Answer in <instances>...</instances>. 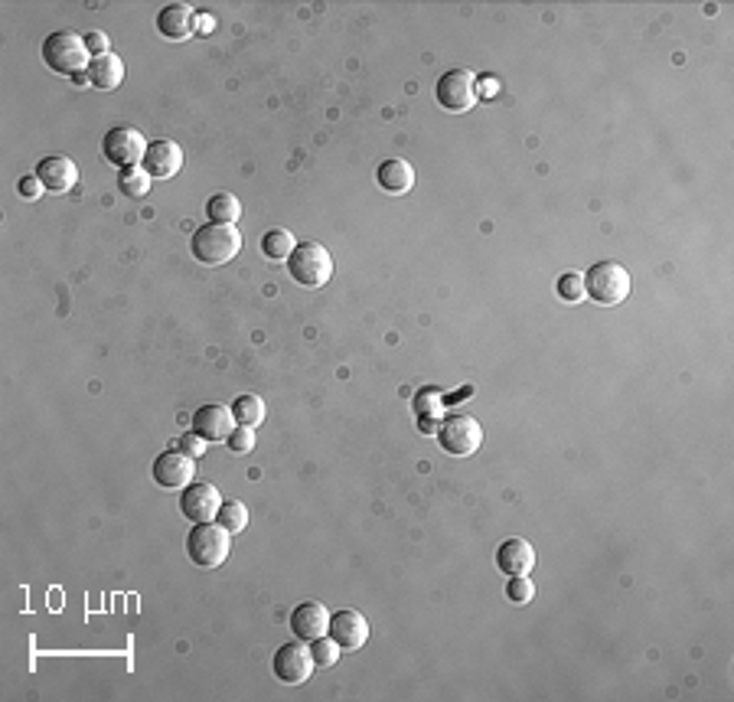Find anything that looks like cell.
<instances>
[{"instance_id":"cell-1","label":"cell","mask_w":734,"mask_h":702,"mask_svg":"<svg viewBox=\"0 0 734 702\" xmlns=\"http://www.w3.org/2000/svg\"><path fill=\"white\" fill-rule=\"evenodd\" d=\"M43 63L46 69L59 72V76H85L89 72V46H85V36L76 30H56L43 40Z\"/></svg>"},{"instance_id":"cell-2","label":"cell","mask_w":734,"mask_h":702,"mask_svg":"<svg viewBox=\"0 0 734 702\" xmlns=\"http://www.w3.org/2000/svg\"><path fill=\"white\" fill-rule=\"evenodd\" d=\"M242 249V232L226 223H203L190 239V252L203 265H226Z\"/></svg>"},{"instance_id":"cell-3","label":"cell","mask_w":734,"mask_h":702,"mask_svg":"<svg viewBox=\"0 0 734 702\" xmlns=\"http://www.w3.org/2000/svg\"><path fill=\"white\" fill-rule=\"evenodd\" d=\"M232 552V533L222 523H193L186 533V556L199 569H219Z\"/></svg>"},{"instance_id":"cell-4","label":"cell","mask_w":734,"mask_h":702,"mask_svg":"<svg viewBox=\"0 0 734 702\" xmlns=\"http://www.w3.org/2000/svg\"><path fill=\"white\" fill-rule=\"evenodd\" d=\"M630 272L617 262H597L584 272V294L601 304V307H614L620 301L630 298Z\"/></svg>"},{"instance_id":"cell-5","label":"cell","mask_w":734,"mask_h":702,"mask_svg":"<svg viewBox=\"0 0 734 702\" xmlns=\"http://www.w3.org/2000/svg\"><path fill=\"white\" fill-rule=\"evenodd\" d=\"M288 275L301 288H323L333 275V258L320 242H297L288 258Z\"/></svg>"},{"instance_id":"cell-6","label":"cell","mask_w":734,"mask_h":702,"mask_svg":"<svg viewBox=\"0 0 734 702\" xmlns=\"http://www.w3.org/2000/svg\"><path fill=\"white\" fill-rule=\"evenodd\" d=\"M438 441L454 458H470L483 445V428L474 415H447L438 428Z\"/></svg>"},{"instance_id":"cell-7","label":"cell","mask_w":734,"mask_h":702,"mask_svg":"<svg viewBox=\"0 0 734 702\" xmlns=\"http://www.w3.org/2000/svg\"><path fill=\"white\" fill-rule=\"evenodd\" d=\"M434 95H438V105L447 108V112H470L477 102V79L474 72L457 66L447 69L444 76L434 85Z\"/></svg>"},{"instance_id":"cell-8","label":"cell","mask_w":734,"mask_h":702,"mask_svg":"<svg viewBox=\"0 0 734 702\" xmlns=\"http://www.w3.org/2000/svg\"><path fill=\"white\" fill-rule=\"evenodd\" d=\"M102 154H105L108 164L128 170V167H138L141 160H144L147 141H144V134L138 128L121 125V128H111L105 138H102Z\"/></svg>"},{"instance_id":"cell-9","label":"cell","mask_w":734,"mask_h":702,"mask_svg":"<svg viewBox=\"0 0 734 702\" xmlns=\"http://www.w3.org/2000/svg\"><path fill=\"white\" fill-rule=\"evenodd\" d=\"M271 667H275V676L281 683L288 686H301L310 673H314V654H310V647L304 640H288V644H281L275 650V660H271Z\"/></svg>"},{"instance_id":"cell-10","label":"cell","mask_w":734,"mask_h":702,"mask_svg":"<svg viewBox=\"0 0 734 702\" xmlns=\"http://www.w3.org/2000/svg\"><path fill=\"white\" fill-rule=\"evenodd\" d=\"M193 477H196V458H190L186 451H164L160 458H154V480L164 490L190 487Z\"/></svg>"},{"instance_id":"cell-11","label":"cell","mask_w":734,"mask_h":702,"mask_svg":"<svg viewBox=\"0 0 734 702\" xmlns=\"http://www.w3.org/2000/svg\"><path fill=\"white\" fill-rule=\"evenodd\" d=\"M222 494L216 484H190L180 497V513L193 523H209L219 516Z\"/></svg>"},{"instance_id":"cell-12","label":"cell","mask_w":734,"mask_h":702,"mask_svg":"<svg viewBox=\"0 0 734 702\" xmlns=\"http://www.w3.org/2000/svg\"><path fill=\"white\" fill-rule=\"evenodd\" d=\"M193 431L203 441H209V445H219V441H226L232 435L235 428V415L232 409H226V405H199V409L193 412Z\"/></svg>"},{"instance_id":"cell-13","label":"cell","mask_w":734,"mask_h":702,"mask_svg":"<svg viewBox=\"0 0 734 702\" xmlns=\"http://www.w3.org/2000/svg\"><path fill=\"white\" fill-rule=\"evenodd\" d=\"M343 650H359L369 640V621L366 614H359L353 608L330 614V631H327Z\"/></svg>"},{"instance_id":"cell-14","label":"cell","mask_w":734,"mask_h":702,"mask_svg":"<svg viewBox=\"0 0 734 702\" xmlns=\"http://www.w3.org/2000/svg\"><path fill=\"white\" fill-rule=\"evenodd\" d=\"M36 177H40V183L46 190L69 193L79 183V167H76V160L66 157V154H53V157H43L40 164H36Z\"/></svg>"},{"instance_id":"cell-15","label":"cell","mask_w":734,"mask_h":702,"mask_svg":"<svg viewBox=\"0 0 734 702\" xmlns=\"http://www.w3.org/2000/svg\"><path fill=\"white\" fill-rule=\"evenodd\" d=\"M183 167V147L170 138H160L154 144H147V154H144V170L151 177H160V180H170L177 177Z\"/></svg>"},{"instance_id":"cell-16","label":"cell","mask_w":734,"mask_h":702,"mask_svg":"<svg viewBox=\"0 0 734 702\" xmlns=\"http://www.w3.org/2000/svg\"><path fill=\"white\" fill-rule=\"evenodd\" d=\"M291 631L297 640H317L330 631V611L320 605V601H304L291 611Z\"/></svg>"},{"instance_id":"cell-17","label":"cell","mask_w":734,"mask_h":702,"mask_svg":"<svg viewBox=\"0 0 734 702\" xmlns=\"http://www.w3.org/2000/svg\"><path fill=\"white\" fill-rule=\"evenodd\" d=\"M157 30H160V36H164V40H173V43L190 40V36L196 33V10L186 7V4H167V7H160Z\"/></svg>"},{"instance_id":"cell-18","label":"cell","mask_w":734,"mask_h":702,"mask_svg":"<svg viewBox=\"0 0 734 702\" xmlns=\"http://www.w3.org/2000/svg\"><path fill=\"white\" fill-rule=\"evenodd\" d=\"M532 565H536V549H532L526 539L513 536L496 549V569L506 575H529Z\"/></svg>"},{"instance_id":"cell-19","label":"cell","mask_w":734,"mask_h":702,"mask_svg":"<svg viewBox=\"0 0 734 702\" xmlns=\"http://www.w3.org/2000/svg\"><path fill=\"white\" fill-rule=\"evenodd\" d=\"M376 180H379V187H382L385 193L405 196L408 190L415 187V170H412V164H408V160H402V157H389V160H382V164H379Z\"/></svg>"},{"instance_id":"cell-20","label":"cell","mask_w":734,"mask_h":702,"mask_svg":"<svg viewBox=\"0 0 734 702\" xmlns=\"http://www.w3.org/2000/svg\"><path fill=\"white\" fill-rule=\"evenodd\" d=\"M85 76H89V82L95 85V89H102V92H115L118 85L124 82V63H121V56H115V53L92 56L89 72H85Z\"/></svg>"},{"instance_id":"cell-21","label":"cell","mask_w":734,"mask_h":702,"mask_svg":"<svg viewBox=\"0 0 734 702\" xmlns=\"http://www.w3.org/2000/svg\"><path fill=\"white\" fill-rule=\"evenodd\" d=\"M206 216H209V223L235 226V223H239V219H242V203H239V196H232V193H216V196H209Z\"/></svg>"},{"instance_id":"cell-22","label":"cell","mask_w":734,"mask_h":702,"mask_svg":"<svg viewBox=\"0 0 734 702\" xmlns=\"http://www.w3.org/2000/svg\"><path fill=\"white\" fill-rule=\"evenodd\" d=\"M294 249H297V239L288 229H271L261 236V252H265L271 262H288Z\"/></svg>"},{"instance_id":"cell-23","label":"cell","mask_w":734,"mask_h":702,"mask_svg":"<svg viewBox=\"0 0 734 702\" xmlns=\"http://www.w3.org/2000/svg\"><path fill=\"white\" fill-rule=\"evenodd\" d=\"M232 415H235V425H245V428H258L265 422V402L258 396H239L232 402Z\"/></svg>"},{"instance_id":"cell-24","label":"cell","mask_w":734,"mask_h":702,"mask_svg":"<svg viewBox=\"0 0 734 702\" xmlns=\"http://www.w3.org/2000/svg\"><path fill=\"white\" fill-rule=\"evenodd\" d=\"M151 174H147L144 167H128V170H121L118 174V190L124 193V196H131V200H141V196H147L151 193Z\"/></svg>"},{"instance_id":"cell-25","label":"cell","mask_w":734,"mask_h":702,"mask_svg":"<svg viewBox=\"0 0 734 702\" xmlns=\"http://www.w3.org/2000/svg\"><path fill=\"white\" fill-rule=\"evenodd\" d=\"M310 654H314V663L320 670H330V667H337L343 647L333 637H317V640H310Z\"/></svg>"},{"instance_id":"cell-26","label":"cell","mask_w":734,"mask_h":702,"mask_svg":"<svg viewBox=\"0 0 734 702\" xmlns=\"http://www.w3.org/2000/svg\"><path fill=\"white\" fill-rule=\"evenodd\" d=\"M216 523L226 526L229 533H242V529L248 526V510H245V503H239V500H229V503H226V500H222Z\"/></svg>"},{"instance_id":"cell-27","label":"cell","mask_w":734,"mask_h":702,"mask_svg":"<svg viewBox=\"0 0 734 702\" xmlns=\"http://www.w3.org/2000/svg\"><path fill=\"white\" fill-rule=\"evenodd\" d=\"M555 291H558V298L568 301V304L584 301V275H578V272H565L562 278H558Z\"/></svg>"},{"instance_id":"cell-28","label":"cell","mask_w":734,"mask_h":702,"mask_svg":"<svg viewBox=\"0 0 734 702\" xmlns=\"http://www.w3.org/2000/svg\"><path fill=\"white\" fill-rule=\"evenodd\" d=\"M536 595V585L529 582V575H509V585H506V598L513 601V605H526Z\"/></svg>"},{"instance_id":"cell-29","label":"cell","mask_w":734,"mask_h":702,"mask_svg":"<svg viewBox=\"0 0 734 702\" xmlns=\"http://www.w3.org/2000/svg\"><path fill=\"white\" fill-rule=\"evenodd\" d=\"M226 445L232 454H248L255 448V428H245V425H235L232 435L226 438Z\"/></svg>"},{"instance_id":"cell-30","label":"cell","mask_w":734,"mask_h":702,"mask_svg":"<svg viewBox=\"0 0 734 702\" xmlns=\"http://www.w3.org/2000/svg\"><path fill=\"white\" fill-rule=\"evenodd\" d=\"M206 445H209V441L199 438L196 431H186V435L180 438V451H186V454H190V458H203Z\"/></svg>"},{"instance_id":"cell-31","label":"cell","mask_w":734,"mask_h":702,"mask_svg":"<svg viewBox=\"0 0 734 702\" xmlns=\"http://www.w3.org/2000/svg\"><path fill=\"white\" fill-rule=\"evenodd\" d=\"M85 46H89V53H95V56H105V53H111L108 36H105V33H98V30L85 33Z\"/></svg>"},{"instance_id":"cell-32","label":"cell","mask_w":734,"mask_h":702,"mask_svg":"<svg viewBox=\"0 0 734 702\" xmlns=\"http://www.w3.org/2000/svg\"><path fill=\"white\" fill-rule=\"evenodd\" d=\"M17 187H20V196H23V200H40V193L46 190L36 174H33V177H23V180L17 183Z\"/></svg>"},{"instance_id":"cell-33","label":"cell","mask_w":734,"mask_h":702,"mask_svg":"<svg viewBox=\"0 0 734 702\" xmlns=\"http://www.w3.org/2000/svg\"><path fill=\"white\" fill-rule=\"evenodd\" d=\"M199 17V14H196ZM209 27H216V20H206V17H199V30H209Z\"/></svg>"}]
</instances>
